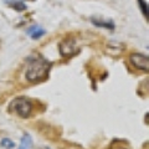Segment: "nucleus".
Returning a JSON list of instances; mask_svg holds the SVG:
<instances>
[{
	"instance_id": "12",
	"label": "nucleus",
	"mask_w": 149,
	"mask_h": 149,
	"mask_svg": "<svg viewBox=\"0 0 149 149\" xmlns=\"http://www.w3.org/2000/svg\"><path fill=\"white\" fill-rule=\"evenodd\" d=\"M26 1H34V0H26Z\"/></svg>"
},
{
	"instance_id": "7",
	"label": "nucleus",
	"mask_w": 149,
	"mask_h": 149,
	"mask_svg": "<svg viewBox=\"0 0 149 149\" xmlns=\"http://www.w3.org/2000/svg\"><path fill=\"white\" fill-rule=\"evenodd\" d=\"M31 147H32V139L30 137V134H25V136L21 138L19 149H31Z\"/></svg>"
},
{
	"instance_id": "10",
	"label": "nucleus",
	"mask_w": 149,
	"mask_h": 149,
	"mask_svg": "<svg viewBox=\"0 0 149 149\" xmlns=\"http://www.w3.org/2000/svg\"><path fill=\"white\" fill-rule=\"evenodd\" d=\"M138 4H139V8H141V10L143 13V15L148 17V5H147V1L146 0H138Z\"/></svg>"
},
{
	"instance_id": "2",
	"label": "nucleus",
	"mask_w": 149,
	"mask_h": 149,
	"mask_svg": "<svg viewBox=\"0 0 149 149\" xmlns=\"http://www.w3.org/2000/svg\"><path fill=\"white\" fill-rule=\"evenodd\" d=\"M32 109H34V104L26 97H17V98H15L11 102L10 107H9V111L14 112V113L17 114L21 118L30 117Z\"/></svg>"
},
{
	"instance_id": "11",
	"label": "nucleus",
	"mask_w": 149,
	"mask_h": 149,
	"mask_svg": "<svg viewBox=\"0 0 149 149\" xmlns=\"http://www.w3.org/2000/svg\"><path fill=\"white\" fill-rule=\"evenodd\" d=\"M111 149H125V148H123V147H117V146L114 147V144H113V146L111 147Z\"/></svg>"
},
{
	"instance_id": "1",
	"label": "nucleus",
	"mask_w": 149,
	"mask_h": 149,
	"mask_svg": "<svg viewBox=\"0 0 149 149\" xmlns=\"http://www.w3.org/2000/svg\"><path fill=\"white\" fill-rule=\"evenodd\" d=\"M27 68L25 72L26 81L30 83H39L45 81L49 77V73L52 67V63L47 61L41 55H34L26 60Z\"/></svg>"
},
{
	"instance_id": "6",
	"label": "nucleus",
	"mask_w": 149,
	"mask_h": 149,
	"mask_svg": "<svg viewBox=\"0 0 149 149\" xmlns=\"http://www.w3.org/2000/svg\"><path fill=\"white\" fill-rule=\"evenodd\" d=\"M27 34L30 35L31 39H34V40H37V39H40L42 35H45V30L42 29V27H40V26H32L31 29H29V31H27Z\"/></svg>"
},
{
	"instance_id": "13",
	"label": "nucleus",
	"mask_w": 149,
	"mask_h": 149,
	"mask_svg": "<svg viewBox=\"0 0 149 149\" xmlns=\"http://www.w3.org/2000/svg\"><path fill=\"white\" fill-rule=\"evenodd\" d=\"M42 149H50V148H47V147H46V148H42Z\"/></svg>"
},
{
	"instance_id": "8",
	"label": "nucleus",
	"mask_w": 149,
	"mask_h": 149,
	"mask_svg": "<svg viewBox=\"0 0 149 149\" xmlns=\"http://www.w3.org/2000/svg\"><path fill=\"white\" fill-rule=\"evenodd\" d=\"M8 4H9V6L13 8V9H15L16 11H24V10H26V5L24 3H21V1H14V0H9Z\"/></svg>"
},
{
	"instance_id": "4",
	"label": "nucleus",
	"mask_w": 149,
	"mask_h": 149,
	"mask_svg": "<svg viewBox=\"0 0 149 149\" xmlns=\"http://www.w3.org/2000/svg\"><path fill=\"white\" fill-rule=\"evenodd\" d=\"M60 49V54L61 56H72L76 54V40L73 39V37H68V39L63 40L61 44L58 46Z\"/></svg>"
},
{
	"instance_id": "3",
	"label": "nucleus",
	"mask_w": 149,
	"mask_h": 149,
	"mask_svg": "<svg viewBox=\"0 0 149 149\" xmlns=\"http://www.w3.org/2000/svg\"><path fill=\"white\" fill-rule=\"evenodd\" d=\"M129 61H130V63H132L136 68L148 72V68H149V57H148L147 55H143V54H132V55H130V57H129Z\"/></svg>"
},
{
	"instance_id": "9",
	"label": "nucleus",
	"mask_w": 149,
	"mask_h": 149,
	"mask_svg": "<svg viewBox=\"0 0 149 149\" xmlns=\"http://www.w3.org/2000/svg\"><path fill=\"white\" fill-rule=\"evenodd\" d=\"M0 146H1L3 148H5V149H13L14 147H15V143H14L13 141H10L9 138H5L0 142Z\"/></svg>"
},
{
	"instance_id": "5",
	"label": "nucleus",
	"mask_w": 149,
	"mask_h": 149,
	"mask_svg": "<svg viewBox=\"0 0 149 149\" xmlns=\"http://www.w3.org/2000/svg\"><path fill=\"white\" fill-rule=\"evenodd\" d=\"M91 21H92L93 25H96L98 27H104V29H108V30L114 29V22L113 21H103V20L97 19V17H91Z\"/></svg>"
}]
</instances>
